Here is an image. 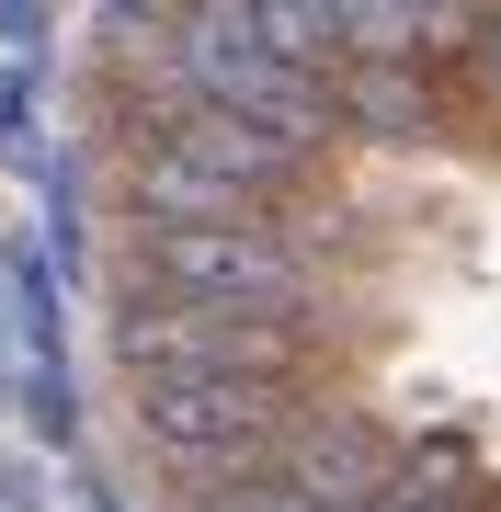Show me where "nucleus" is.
<instances>
[{
	"label": "nucleus",
	"mask_w": 501,
	"mask_h": 512,
	"mask_svg": "<svg viewBox=\"0 0 501 512\" xmlns=\"http://www.w3.org/2000/svg\"><path fill=\"white\" fill-rule=\"evenodd\" d=\"M308 183L297 148L251 137L240 114H160L149 137L114 148V205H126V228H240V217H285V194Z\"/></svg>",
	"instance_id": "1"
},
{
	"label": "nucleus",
	"mask_w": 501,
	"mask_h": 512,
	"mask_svg": "<svg viewBox=\"0 0 501 512\" xmlns=\"http://www.w3.org/2000/svg\"><path fill=\"white\" fill-rule=\"evenodd\" d=\"M0 387H12V319H0Z\"/></svg>",
	"instance_id": "13"
},
{
	"label": "nucleus",
	"mask_w": 501,
	"mask_h": 512,
	"mask_svg": "<svg viewBox=\"0 0 501 512\" xmlns=\"http://www.w3.org/2000/svg\"><path fill=\"white\" fill-rule=\"evenodd\" d=\"M433 92H445V80H422V69H342V80H331L342 137H353V126H365V137H422V126H433Z\"/></svg>",
	"instance_id": "7"
},
{
	"label": "nucleus",
	"mask_w": 501,
	"mask_h": 512,
	"mask_svg": "<svg viewBox=\"0 0 501 512\" xmlns=\"http://www.w3.org/2000/svg\"><path fill=\"white\" fill-rule=\"evenodd\" d=\"M319 330L308 319H228V308H126L114 296V365L137 376H251V387H308Z\"/></svg>",
	"instance_id": "4"
},
{
	"label": "nucleus",
	"mask_w": 501,
	"mask_h": 512,
	"mask_svg": "<svg viewBox=\"0 0 501 512\" xmlns=\"http://www.w3.org/2000/svg\"><path fill=\"white\" fill-rule=\"evenodd\" d=\"M467 80H479V103H490V114H501V12H490V23H479V57H467Z\"/></svg>",
	"instance_id": "10"
},
{
	"label": "nucleus",
	"mask_w": 501,
	"mask_h": 512,
	"mask_svg": "<svg viewBox=\"0 0 501 512\" xmlns=\"http://www.w3.org/2000/svg\"><path fill=\"white\" fill-rule=\"evenodd\" d=\"M126 308H228V319H308L319 330V274L285 217L240 228H126L114 239Z\"/></svg>",
	"instance_id": "3"
},
{
	"label": "nucleus",
	"mask_w": 501,
	"mask_h": 512,
	"mask_svg": "<svg viewBox=\"0 0 501 512\" xmlns=\"http://www.w3.org/2000/svg\"><path fill=\"white\" fill-rule=\"evenodd\" d=\"M137 410V444L171 467V490L194 512L251 490L262 467L285 456V444L319 421V387H251V376H137L126 387Z\"/></svg>",
	"instance_id": "2"
},
{
	"label": "nucleus",
	"mask_w": 501,
	"mask_h": 512,
	"mask_svg": "<svg viewBox=\"0 0 501 512\" xmlns=\"http://www.w3.org/2000/svg\"><path fill=\"white\" fill-rule=\"evenodd\" d=\"M12 387H23V433H35L46 456H69V444H80V376H69V330H57V308H23Z\"/></svg>",
	"instance_id": "6"
},
{
	"label": "nucleus",
	"mask_w": 501,
	"mask_h": 512,
	"mask_svg": "<svg viewBox=\"0 0 501 512\" xmlns=\"http://www.w3.org/2000/svg\"><path fill=\"white\" fill-rule=\"evenodd\" d=\"M388 467H399V433H388V421H365L353 399H319V421L251 478V490H228V501H205V512H365L376 490H388Z\"/></svg>",
	"instance_id": "5"
},
{
	"label": "nucleus",
	"mask_w": 501,
	"mask_h": 512,
	"mask_svg": "<svg viewBox=\"0 0 501 512\" xmlns=\"http://www.w3.org/2000/svg\"><path fill=\"white\" fill-rule=\"evenodd\" d=\"M251 35L308 80H342V0H251Z\"/></svg>",
	"instance_id": "8"
},
{
	"label": "nucleus",
	"mask_w": 501,
	"mask_h": 512,
	"mask_svg": "<svg viewBox=\"0 0 501 512\" xmlns=\"http://www.w3.org/2000/svg\"><path fill=\"white\" fill-rule=\"evenodd\" d=\"M456 512H501V490H467V501H456Z\"/></svg>",
	"instance_id": "12"
},
{
	"label": "nucleus",
	"mask_w": 501,
	"mask_h": 512,
	"mask_svg": "<svg viewBox=\"0 0 501 512\" xmlns=\"http://www.w3.org/2000/svg\"><path fill=\"white\" fill-rule=\"evenodd\" d=\"M80 512H126V501H114V490H103V478H80Z\"/></svg>",
	"instance_id": "11"
},
{
	"label": "nucleus",
	"mask_w": 501,
	"mask_h": 512,
	"mask_svg": "<svg viewBox=\"0 0 501 512\" xmlns=\"http://www.w3.org/2000/svg\"><path fill=\"white\" fill-rule=\"evenodd\" d=\"M0 148H12V160H35V57H12V69H0Z\"/></svg>",
	"instance_id": "9"
}]
</instances>
